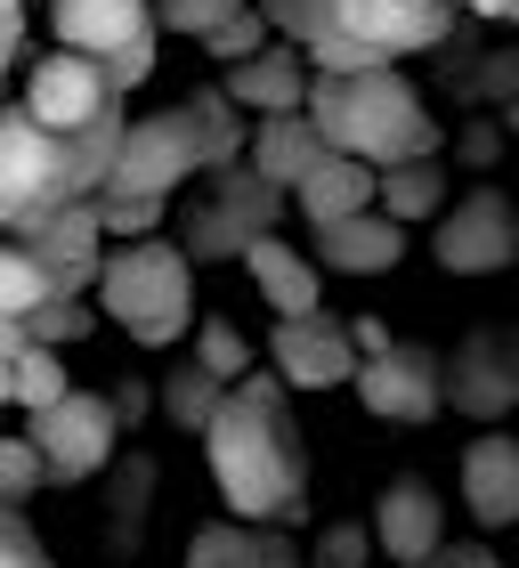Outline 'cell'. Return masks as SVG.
<instances>
[{"mask_svg": "<svg viewBox=\"0 0 519 568\" xmlns=\"http://www.w3.org/2000/svg\"><path fill=\"white\" fill-rule=\"evenodd\" d=\"M154 0H49V33L58 49H82L114 73V90L130 98L154 73Z\"/></svg>", "mask_w": 519, "mask_h": 568, "instance_id": "5b68a950", "label": "cell"}, {"mask_svg": "<svg viewBox=\"0 0 519 568\" xmlns=\"http://www.w3.org/2000/svg\"><path fill=\"white\" fill-rule=\"evenodd\" d=\"M58 398H73V382H65V349H24L17 357V406H24V415H49V406H58Z\"/></svg>", "mask_w": 519, "mask_h": 568, "instance_id": "484cf974", "label": "cell"}, {"mask_svg": "<svg viewBox=\"0 0 519 568\" xmlns=\"http://www.w3.org/2000/svg\"><path fill=\"white\" fill-rule=\"evenodd\" d=\"M349 333H357V349H366V357H381V349H389V325H381V317H357Z\"/></svg>", "mask_w": 519, "mask_h": 568, "instance_id": "74e56055", "label": "cell"}, {"mask_svg": "<svg viewBox=\"0 0 519 568\" xmlns=\"http://www.w3.org/2000/svg\"><path fill=\"white\" fill-rule=\"evenodd\" d=\"M17 49H24V17H9V9H0V82H9Z\"/></svg>", "mask_w": 519, "mask_h": 568, "instance_id": "d590c367", "label": "cell"}, {"mask_svg": "<svg viewBox=\"0 0 519 568\" xmlns=\"http://www.w3.org/2000/svg\"><path fill=\"white\" fill-rule=\"evenodd\" d=\"M220 406H227V382H220V374H203V366H187V374H171V382H163V415H171L179 430H212Z\"/></svg>", "mask_w": 519, "mask_h": 568, "instance_id": "d4e9b609", "label": "cell"}, {"mask_svg": "<svg viewBox=\"0 0 519 568\" xmlns=\"http://www.w3.org/2000/svg\"><path fill=\"white\" fill-rule=\"evenodd\" d=\"M349 390L366 398V415H381V423H430L438 406H447V366H438L423 342H389L381 357L357 366Z\"/></svg>", "mask_w": 519, "mask_h": 568, "instance_id": "8fae6325", "label": "cell"}, {"mask_svg": "<svg viewBox=\"0 0 519 568\" xmlns=\"http://www.w3.org/2000/svg\"><path fill=\"white\" fill-rule=\"evenodd\" d=\"M462 511L479 528H511L519 520V438L511 430H479L462 447Z\"/></svg>", "mask_w": 519, "mask_h": 568, "instance_id": "2e32d148", "label": "cell"}, {"mask_svg": "<svg viewBox=\"0 0 519 568\" xmlns=\"http://www.w3.org/2000/svg\"><path fill=\"white\" fill-rule=\"evenodd\" d=\"M496 366H519L496 333L462 342V357H455V406H462V415H503V406L519 398V374H496Z\"/></svg>", "mask_w": 519, "mask_h": 568, "instance_id": "7402d4cb", "label": "cell"}, {"mask_svg": "<svg viewBox=\"0 0 519 568\" xmlns=\"http://www.w3.org/2000/svg\"><path fill=\"white\" fill-rule=\"evenodd\" d=\"M244 268L260 284V301L276 308V317H317V301H325V268L308 261L301 244H284V236H260L244 252Z\"/></svg>", "mask_w": 519, "mask_h": 568, "instance_id": "ac0fdd59", "label": "cell"}, {"mask_svg": "<svg viewBox=\"0 0 519 568\" xmlns=\"http://www.w3.org/2000/svg\"><path fill=\"white\" fill-rule=\"evenodd\" d=\"M244 163L268 179V187H308V179L333 163V139H325L308 114H260V131H252V154H244Z\"/></svg>", "mask_w": 519, "mask_h": 568, "instance_id": "e0dca14e", "label": "cell"}, {"mask_svg": "<svg viewBox=\"0 0 519 568\" xmlns=\"http://www.w3.org/2000/svg\"><path fill=\"white\" fill-rule=\"evenodd\" d=\"M195 366L220 374L227 390H236V382H252V342H244L227 317H203V325H195Z\"/></svg>", "mask_w": 519, "mask_h": 568, "instance_id": "4316f807", "label": "cell"}, {"mask_svg": "<svg viewBox=\"0 0 519 568\" xmlns=\"http://www.w3.org/2000/svg\"><path fill=\"white\" fill-rule=\"evenodd\" d=\"M398 261H406V227L389 212H357L342 227H317V268H333V276H381Z\"/></svg>", "mask_w": 519, "mask_h": 568, "instance_id": "d6986e66", "label": "cell"}, {"mask_svg": "<svg viewBox=\"0 0 519 568\" xmlns=\"http://www.w3.org/2000/svg\"><path fill=\"white\" fill-rule=\"evenodd\" d=\"M65 203H90L82 163H73V139L33 122L24 106L0 114V236H24Z\"/></svg>", "mask_w": 519, "mask_h": 568, "instance_id": "277c9868", "label": "cell"}, {"mask_svg": "<svg viewBox=\"0 0 519 568\" xmlns=\"http://www.w3.org/2000/svg\"><path fill=\"white\" fill-rule=\"evenodd\" d=\"M203 455H212L227 520H252V528L308 520V447H301V423L284 406L276 374H252L227 390V406L203 430Z\"/></svg>", "mask_w": 519, "mask_h": 568, "instance_id": "6da1fadb", "label": "cell"}, {"mask_svg": "<svg viewBox=\"0 0 519 568\" xmlns=\"http://www.w3.org/2000/svg\"><path fill=\"white\" fill-rule=\"evenodd\" d=\"M122 106V90H114V73L98 65V58H82V49H49V58L24 73V114L33 122H49V131H90L98 114H114Z\"/></svg>", "mask_w": 519, "mask_h": 568, "instance_id": "ba28073f", "label": "cell"}, {"mask_svg": "<svg viewBox=\"0 0 519 568\" xmlns=\"http://www.w3.org/2000/svg\"><path fill=\"white\" fill-rule=\"evenodd\" d=\"M24 349H33V333H24V325H9V317H0V366H17V357Z\"/></svg>", "mask_w": 519, "mask_h": 568, "instance_id": "f35d334b", "label": "cell"}, {"mask_svg": "<svg viewBox=\"0 0 519 568\" xmlns=\"http://www.w3.org/2000/svg\"><path fill=\"white\" fill-rule=\"evenodd\" d=\"M308 82H317L308 49H301V41H276V49H260V58L227 65L220 90L236 98L244 114H308Z\"/></svg>", "mask_w": 519, "mask_h": 568, "instance_id": "9a60e30c", "label": "cell"}, {"mask_svg": "<svg viewBox=\"0 0 519 568\" xmlns=\"http://www.w3.org/2000/svg\"><path fill=\"white\" fill-rule=\"evenodd\" d=\"M374 545L398 568H430L447 552V504H438L430 479H389L374 496Z\"/></svg>", "mask_w": 519, "mask_h": 568, "instance_id": "4fadbf2b", "label": "cell"}, {"mask_svg": "<svg viewBox=\"0 0 519 568\" xmlns=\"http://www.w3.org/2000/svg\"><path fill=\"white\" fill-rule=\"evenodd\" d=\"M0 406H17V366H0Z\"/></svg>", "mask_w": 519, "mask_h": 568, "instance_id": "b9f144b4", "label": "cell"}, {"mask_svg": "<svg viewBox=\"0 0 519 568\" xmlns=\"http://www.w3.org/2000/svg\"><path fill=\"white\" fill-rule=\"evenodd\" d=\"M462 9H479V17H519V0H462Z\"/></svg>", "mask_w": 519, "mask_h": 568, "instance_id": "60d3db41", "label": "cell"}, {"mask_svg": "<svg viewBox=\"0 0 519 568\" xmlns=\"http://www.w3.org/2000/svg\"><path fill=\"white\" fill-rule=\"evenodd\" d=\"M0 114H9V98H0Z\"/></svg>", "mask_w": 519, "mask_h": 568, "instance_id": "ee69618b", "label": "cell"}, {"mask_svg": "<svg viewBox=\"0 0 519 568\" xmlns=\"http://www.w3.org/2000/svg\"><path fill=\"white\" fill-rule=\"evenodd\" d=\"M187 568H301V552H293V536H284V528L212 520V528H195Z\"/></svg>", "mask_w": 519, "mask_h": 568, "instance_id": "44dd1931", "label": "cell"}, {"mask_svg": "<svg viewBox=\"0 0 519 568\" xmlns=\"http://www.w3.org/2000/svg\"><path fill=\"white\" fill-rule=\"evenodd\" d=\"M24 438L41 447L49 479H98V471L114 463L122 415H114V398L73 390V398H58V406H49V415H24Z\"/></svg>", "mask_w": 519, "mask_h": 568, "instance_id": "52a82bcc", "label": "cell"}, {"mask_svg": "<svg viewBox=\"0 0 519 568\" xmlns=\"http://www.w3.org/2000/svg\"><path fill=\"white\" fill-rule=\"evenodd\" d=\"M519 261V212L503 203V187H471L438 220V268L447 276H496Z\"/></svg>", "mask_w": 519, "mask_h": 568, "instance_id": "30bf717a", "label": "cell"}, {"mask_svg": "<svg viewBox=\"0 0 519 568\" xmlns=\"http://www.w3.org/2000/svg\"><path fill=\"white\" fill-rule=\"evenodd\" d=\"M0 9H9V17H24V0H0Z\"/></svg>", "mask_w": 519, "mask_h": 568, "instance_id": "7bdbcfd3", "label": "cell"}, {"mask_svg": "<svg viewBox=\"0 0 519 568\" xmlns=\"http://www.w3.org/2000/svg\"><path fill=\"white\" fill-rule=\"evenodd\" d=\"M98 325V308H82V293H49L33 317H24V333H33L41 349H65V342H82V333Z\"/></svg>", "mask_w": 519, "mask_h": 568, "instance_id": "83f0119b", "label": "cell"}, {"mask_svg": "<svg viewBox=\"0 0 519 568\" xmlns=\"http://www.w3.org/2000/svg\"><path fill=\"white\" fill-rule=\"evenodd\" d=\"M252 9V0H154V17L171 24V33H195V41H212L220 24H236Z\"/></svg>", "mask_w": 519, "mask_h": 568, "instance_id": "f546056e", "label": "cell"}, {"mask_svg": "<svg viewBox=\"0 0 519 568\" xmlns=\"http://www.w3.org/2000/svg\"><path fill=\"white\" fill-rule=\"evenodd\" d=\"M98 317H114L139 349H171L195 333V276H187V244H114L106 276H98Z\"/></svg>", "mask_w": 519, "mask_h": 568, "instance_id": "3957f363", "label": "cell"}, {"mask_svg": "<svg viewBox=\"0 0 519 568\" xmlns=\"http://www.w3.org/2000/svg\"><path fill=\"white\" fill-rule=\"evenodd\" d=\"M0 568H58V560L41 552V536L24 528V511H17V504H0Z\"/></svg>", "mask_w": 519, "mask_h": 568, "instance_id": "836d02e7", "label": "cell"}, {"mask_svg": "<svg viewBox=\"0 0 519 568\" xmlns=\"http://www.w3.org/2000/svg\"><path fill=\"white\" fill-rule=\"evenodd\" d=\"M171 195H98V220H106V244H146L163 227Z\"/></svg>", "mask_w": 519, "mask_h": 568, "instance_id": "f1b7e54d", "label": "cell"}, {"mask_svg": "<svg viewBox=\"0 0 519 568\" xmlns=\"http://www.w3.org/2000/svg\"><path fill=\"white\" fill-rule=\"evenodd\" d=\"M260 9H268V24L284 41H325V33H342V24H333V0H260Z\"/></svg>", "mask_w": 519, "mask_h": 568, "instance_id": "1f68e13d", "label": "cell"}, {"mask_svg": "<svg viewBox=\"0 0 519 568\" xmlns=\"http://www.w3.org/2000/svg\"><path fill=\"white\" fill-rule=\"evenodd\" d=\"M308 122L333 139V154H357V163H423L438 154V122L423 114V98H414L406 73H317L308 82Z\"/></svg>", "mask_w": 519, "mask_h": 568, "instance_id": "7a4b0ae2", "label": "cell"}, {"mask_svg": "<svg viewBox=\"0 0 519 568\" xmlns=\"http://www.w3.org/2000/svg\"><path fill=\"white\" fill-rule=\"evenodd\" d=\"M17 244L49 268V284H58V293H98V276H106V220H98V195H90V203H65V212H49L41 227H24Z\"/></svg>", "mask_w": 519, "mask_h": 568, "instance_id": "7c38bea8", "label": "cell"}, {"mask_svg": "<svg viewBox=\"0 0 519 568\" xmlns=\"http://www.w3.org/2000/svg\"><path fill=\"white\" fill-rule=\"evenodd\" d=\"M430 568H503V560L487 552V545H455V552H438Z\"/></svg>", "mask_w": 519, "mask_h": 568, "instance_id": "8d00e7d4", "label": "cell"}, {"mask_svg": "<svg viewBox=\"0 0 519 568\" xmlns=\"http://www.w3.org/2000/svg\"><path fill=\"white\" fill-rule=\"evenodd\" d=\"M268 366H276L284 390H342V382H357L366 349H357L349 325H333L325 308H317V317H276V333H268Z\"/></svg>", "mask_w": 519, "mask_h": 568, "instance_id": "9c48e42d", "label": "cell"}, {"mask_svg": "<svg viewBox=\"0 0 519 568\" xmlns=\"http://www.w3.org/2000/svg\"><path fill=\"white\" fill-rule=\"evenodd\" d=\"M114 415H130V423L146 415V390H139V382H122V390H114Z\"/></svg>", "mask_w": 519, "mask_h": 568, "instance_id": "ab89813d", "label": "cell"}, {"mask_svg": "<svg viewBox=\"0 0 519 568\" xmlns=\"http://www.w3.org/2000/svg\"><path fill=\"white\" fill-rule=\"evenodd\" d=\"M49 293H58V284H49V268L33 261V252H24V244H0V317L24 325Z\"/></svg>", "mask_w": 519, "mask_h": 568, "instance_id": "cb8c5ba5", "label": "cell"}, {"mask_svg": "<svg viewBox=\"0 0 519 568\" xmlns=\"http://www.w3.org/2000/svg\"><path fill=\"white\" fill-rule=\"evenodd\" d=\"M203 49H212L220 65H244V58H260V49H276V24H268V9L252 0V9H244L236 24H220V33L203 41Z\"/></svg>", "mask_w": 519, "mask_h": 568, "instance_id": "4dcf8cb0", "label": "cell"}, {"mask_svg": "<svg viewBox=\"0 0 519 568\" xmlns=\"http://www.w3.org/2000/svg\"><path fill=\"white\" fill-rule=\"evenodd\" d=\"M293 203H301L308 227H342V220H357V212H381V171L357 163V154H333L308 187H293Z\"/></svg>", "mask_w": 519, "mask_h": 568, "instance_id": "ffe728a7", "label": "cell"}, {"mask_svg": "<svg viewBox=\"0 0 519 568\" xmlns=\"http://www.w3.org/2000/svg\"><path fill=\"white\" fill-rule=\"evenodd\" d=\"M41 479H49V463L33 438H0V504H24Z\"/></svg>", "mask_w": 519, "mask_h": 568, "instance_id": "d6a6232c", "label": "cell"}, {"mask_svg": "<svg viewBox=\"0 0 519 568\" xmlns=\"http://www.w3.org/2000/svg\"><path fill=\"white\" fill-rule=\"evenodd\" d=\"M438 203H447V171H438V154H423V163H389L381 171V212L389 220H430Z\"/></svg>", "mask_w": 519, "mask_h": 568, "instance_id": "603a6c76", "label": "cell"}, {"mask_svg": "<svg viewBox=\"0 0 519 568\" xmlns=\"http://www.w3.org/2000/svg\"><path fill=\"white\" fill-rule=\"evenodd\" d=\"M203 171H212V131H203V106L187 98V106H171V114L130 122L106 195H171L179 179H203Z\"/></svg>", "mask_w": 519, "mask_h": 568, "instance_id": "8992f818", "label": "cell"}, {"mask_svg": "<svg viewBox=\"0 0 519 568\" xmlns=\"http://www.w3.org/2000/svg\"><path fill=\"white\" fill-rule=\"evenodd\" d=\"M333 24L349 41L381 49V58H406V49H438L455 33V9L447 0H333Z\"/></svg>", "mask_w": 519, "mask_h": 568, "instance_id": "5bb4252c", "label": "cell"}, {"mask_svg": "<svg viewBox=\"0 0 519 568\" xmlns=\"http://www.w3.org/2000/svg\"><path fill=\"white\" fill-rule=\"evenodd\" d=\"M366 545H374V528H325L317 568H366Z\"/></svg>", "mask_w": 519, "mask_h": 568, "instance_id": "e575fe53", "label": "cell"}]
</instances>
